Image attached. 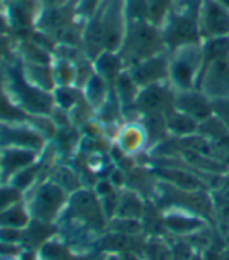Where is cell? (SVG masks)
Returning a JSON list of instances; mask_svg holds the SVG:
<instances>
[{
	"label": "cell",
	"instance_id": "obj_1",
	"mask_svg": "<svg viewBox=\"0 0 229 260\" xmlns=\"http://www.w3.org/2000/svg\"><path fill=\"white\" fill-rule=\"evenodd\" d=\"M123 0H105L100 10L86 20L81 50L89 59H95L105 50L119 52L126 31Z\"/></svg>",
	"mask_w": 229,
	"mask_h": 260
},
{
	"label": "cell",
	"instance_id": "obj_2",
	"mask_svg": "<svg viewBox=\"0 0 229 260\" xmlns=\"http://www.w3.org/2000/svg\"><path fill=\"white\" fill-rule=\"evenodd\" d=\"M5 89L11 100L30 115H50L55 109L53 92H45L31 84L22 70V62L16 56L4 70Z\"/></svg>",
	"mask_w": 229,
	"mask_h": 260
},
{
	"label": "cell",
	"instance_id": "obj_3",
	"mask_svg": "<svg viewBox=\"0 0 229 260\" xmlns=\"http://www.w3.org/2000/svg\"><path fill=\"white\" fill-rule=\"evenodd\" d=\"M169 52L162 30L150 20L128 22L123 42L119 49V55L125 64V69L156 56L159 53Z\"/></svg>",
	"mask_w": 229,
	"mask_h": 260
},
{
	"label": "cell",
	"instance_id": "obj_4",
	"mask_svg": "<svg viewBox=\"0 0 229 260\" xmlns=\"http://www.w3.org/2000/svg\"><path fill=\"white\" fill-rule=\"evenodd\" d=\"M201 0H176L164 19L161 30L167 50L201 42L198 30V5Z\"/></svg>",
	"mask_w": 229,
	"mask_h": 260
},
{
	"label": "cell",
	"instance_id": "obj_5",
	"mask_svg": "<svg viewBox=\"0 0 229 260\" xmlns=\"http://www.w3.org/2000/svg\"><path fill=\"white\" fill-rule=\"evenodd\" d=\"M204 66L203 45L189 44L169 52V83L178 90L197 89Z\"/></svg>",
	"mask_w": 229,
	"mask_h": 260
},
{
	"label": "cell",
	"instance_id": "obj_6",
	"mask_svg": "<svg viewBox=\"0 0 229 260\" xmlns=\"http://www.w3.org/2000/svg\"><path fill=\"white\" fill-rule=\"evenodd\" d=\"M69 195L52 179H42L25 193V203L33 220L56 224L67 206Z\"/></svg>",
	"mask_w": 229,
	"mask_h": 260
},
{
	"label": "cell",
	"instance_id": "obj_7",
	"mask_svg": "<svg viewBox=\"0 0 229 260\" xmlns=\"http://www.w3.org/2000/svg\"><path fill=\"white\" fill-rule=\"evenodd\" d=\"M175 95L176 90L169 81L142 87L129 112H134L136 120H139L144 115H166L172 109H175Z\"/></svg>",
	"mask_w": 229,
	"mask_h": 260
},
{
	"label": "cell",
	"instance_id": "obj_8",
	"mask_svg": "<svg viewBox=\"0 0 229 260\" xmlns=\"http://www.w3.org/2000/svg\"><path fill=\"white\" fill-rule=\"evenodd\" d=\"M201 41L229 38V8L220 0H201L198 5Z\"/></svg>",
	"mask_w": 229,
	"mask_h": 260
},
{
	"label": "cell",
	"instance_id": "obj_9",
	"mask_svg": "<svg viewBox=\"0 0 229 260\" xmlns=\"http://www.w3.org/2000/svg\"><path fill=\"white\" fill-rule=\"evenodd\" d=\"M49 140L28 122L7 123L0 122V148L16 147L44 153Z\"/></svg>",
	"mask_w": 229,
	"mask_h": 260
},
{
	"label": "cell",
	"instance_id": "obj_10",
	"mask_svg": "<svg viewBox=\"0 0 229 260\" xmlns=\"http://www.w3.org/2000/svg\"><path fill=\"white\" fill-rule=\"evenodd\" d=\"M197 89L211 100L229 97V56L217 58L203 66Z\"/></svg>",
	"mask_w": 229,
	"mask_h": 260
},
{
	"label": "cell",
	"instance_id": "obj_11",
	"mask_svg": "<svg viewBox=\"0 0 229 260\" xmlns=\"http://www.w3.org/2000/svg\"><path fill=\"white\" fill-rule=\"evenodd\" d=\"M112 144L125 157L139 156L150 150L148 133L141 120H123L112 137Z\"/></svg>",
	"mask_w": 229,
	"mask_h": 260
},
{
	"label": "cell",
	"instance_id": "obj_12",
	"mask_svg": "<svg viewBox=\"0 0 229 260\" xmlns=\"http://www.w3.org/2000/svg\"><path fill=\"white\" fill-rule=\"evenodd\" d=\"M136 84L142 87L169 81V52L159 53L126 69Z\"/></svg>",
	"mask_w": 229,
	"mask_h": 260
},
{
	"label": "cell",
	"instance_id": "obj_13",
	"mask_svg": "<svg viewBox=\"0 0 229 260\" xmlns=\"http://www.w3.org/2000/svg\"><path fill=\"white\" fill-rule=\"evenodd\" d=\"M41 156L42 153L27 148H0V181H2V184H10L17 173L38 162Z\"/></svg>",
	"mask_w": 229,
	"mask_h": 260
},
{
	"label": "cell",
	"instance_id": "obj_14",
	"mask_svg": "<svg viewBox=\"0 0 229 260\" xmlns=\"http://www.w3.org/2000/svg\"><path fill=\"white\" fill-rule=\"evenodd\" d=\"M175 109L201 123L212 117V100L200 89L178 90L175 95Z\"/></svg>",
	"mask_w": 229,
	"mask_h": 260
},
{
	"label": "cell",
	"instance_id": "obj_15",
	"mask_svg": "<svg viewBox=\"0 0 229 260\" xmlns=\"http://www.w3.org/2000/svg\"><path fill=\"white\" fill-rule=\"evenodd\" d=\"M162 223L167 231L175 234L176 237H182V239L198 234L206 228V221L201 217L193 214L192 210H186V209H172L164 212Z\"/></svg>",
	"mask_w": 229,
	"mask_h": 260
},
{
	"label": "cell",
	"instance_id": "obj_16",
	"mask_svg": "<svg viewBox=\"0 0 229 260\" xmlns=\"http://www.w3.org/2000/svg\"><path fill=\"white\" fill-rule=\"evenodd\" d=\"M16 56L24 64H52L53 53L31 36L16 39Z\"/></svg>",
	"mask_w": 229,
	"mask_h": 260
},
{
	"label": "cell",
	"instance_id": "obj_17",
	"mask_svg": "<svg viewBox=\"0 0 229 260\" xmlns=\"http://www.w3.org/2000/svg\"><path fill=\"white\" fill-rule=\"evenodd\" d=\"M157 176H161L166 184H169L173 188L182 192H201L204 188L203 179H200L197 175L186 172V170H179L173 167H166L157 170Z\"/></svg>",
	"mask_w": 229,
	"mask_h": 260
},
{
	"label": "cell",
	"instance_id": "obj_18",
	"mask_svg": "<svg viewBox=\"0 0 229 260\" xmlns=\"http://www.w3.org/2000/svg\"><path fill=\"white\" fill-rule=\"evenodd\" d=\"M50 147L55 150L58 157H71L75 151L80 150L81 144V134L77 126H66V128H58L55 137L49 142Z\"/></svg>",
	"mask_w": 229,
	"mask_h": 260
},
{
	"label": "cell",
	"instance_id": "obj_19",
	"mask_svg": "<svg viewBox=\"0 0 229 260\" xmlns=\"http://www.w3.org/2000/svg\"><path fill=\"white\" fill-rule=\"evenodd\" d=\"M112 92L116 99L119 100L120 106H122V112L123 115L126 112H129L137 100V95H139L141 87L136 84V81L131 78V75L128 74V70L125 69L123 72L119 75V78L116 80L112 86Z\"/></svg>",
	"mask_w": 229,
	"mask_h": 260
},
{
	"label": "cell",
	"instance_id": "obj_20",
	"mask_svg": "<svg viewBox=\"0 0 229 260\" xmlns=\"http://www.w3.org/2000/svg\"><path fill=\"white\" fill-rule=\"evenodd\" d=\"M95 72L106 80V83L112 87L119 75L125 70V64L119 55V52H108L105 50L94 59Z\"/></svg>",
	"mask_w": 229,
	"mask_h": 260
},
{
	"label": "cell",
	"instance_id": "obj_21",
	"mask_svg": "<svg viewBox=\"0 0 229 260\" xmlns=\"http://www.w3.org/2000/svg\"><path fill=\"white\" fill-rule=\"evenodd\" d=\"M58 235V226L50 223H42L38 220H31V223L24 229V245L25 248L41 249L50 239Z\"/></svg>",
	"mask_w": 229,
	"mask_h": 260
},
{
	"label": "cell",
	"instance_id": "obj_22",
	"mask_svg": "<svg viewBox=\"0 0 229 260\" xmlns=\"http://www.w3.org/2000/svg\"><path fill=\"white\" fill-rule=\"evenodd\" d=\"M81 90H83V95H84L86 102L95 112L109 100L111 93H112V87L97 72L87 80V83L83 86Z\"/></svg>",
	"mask_w": 229,
	"mask_h": 260
},
{
	"label": "cell",
	"instance_id": "obj_23",
	"mask_svg": "<svg viewBox=\"0 0 229 260\" xmlns=\"http://www.w3.org/2000/svg\"><path fill=\"white\" fill-rule=\"evenodd\" d=\"M166 125L169 134L176 139H184L198 134V128H200V122L179 112L178 109H172L169 114H166Z\"/></svg>",
	"mask_w": 229,
	"mask_h": 260
},
{
	"label": "cell",
	"instance_id": "obj_24",
	"mask_svg": "<svg viewBox=\"0 0 229 260\" xmlns=\"http://www.w3.org/2000/svg\"><path fill=\"white\" fill-rule=\"evenodd\" d=\"M144 212H145V207H144V201H142L141 195L136 190H133V188H128V187L122 188L120 197H119V206H117L116 217L142 220Z\"/></svg>",
	"mask_w": 229,
	"mask_h": 260
},
{
	"label": "cell",
	"instance_id": "obj_25",
	"mask_svg": "<svg viewBox=\"0 0 229 260\" xmlns=\"http://www.w3.org/2000/svg\"><path fill=\"white\" fill-rule=\"evenodd\" d=\"M4 70V69H2ZM0 70V122L7 123H17V122H28L31 120V115L27 114L24 109H20L10 97V93L5 89L4 74Z\"/></svg>",
	"mask_w": 229,
	"mask_h": 260
},
{
	"label": "cell",
	"instance_id": "obj_26",
	"mask_svg": "<svg viewBox=\"0 0 229 260\" xmlns=\"http://www.w3.org/2000/svg\"><path fill=\"white\" fill-rule=\"evenodd\" d=\"M22 70H24V75L27 77V80L36 87L45 92H53L56 89L52 64H24L22 62Z\"/></svg>",
	"mask_w": 229,
	"mask_h": 260
},
{
	"label": "cell",
	"instance_id": "obj_27",
	"mask_svg": "<svg viewBox=\"0 0 229 260\" xmlns=\"http://www.w3.org/2000/svg\"><path fill=\"white\" fill-rule=\"evenodd\" d=\"M49 179H52L59 187H62L69 195H72L74 192L84 187L81 181V175L77 170H74L71 165L59 164V162H56L52 167L49 173Z\"/></svg>",
	"mask_w": 229,
	"mask_h": 260
},
{
	"label": "cell",
	"instance_id": "obj_28",
	"mask_svg": "<svg viewBox=\"0 0 229 260\" xmlns=\"http://www.w3.org/2000/svg\"><path fill=\"white\" fill-rule=\"evenodd\" d=\"M31 214L28 210V206L24 201H20L10 209L4 210L0 214V226H10V228H17V229H25L31 223Z\"/></svg>",
	"mask_w": 229,
	"mask_h": 260
},
{
	"label": "cell",
	"instance_id": "obj_29",
	"mask_svg": "<svg viewBox=\"0 0 229 260\" xmlns=\"http://www.w3.org/2000/svg\"><path fill=\"white\" fill-rule=\"evenodd\" d=\"M53 77L56 87H77V66L74 61L64 58H53Z\"/></svg>",
	"mask_w": 229,
	"mask_h": 260
},
{
	"label": "cell",
	"instance_id": "obj_30",
	"mask_svg": "<svg viewBox=\"0 0 229 260\" xmlns=\"http://www.w3.org/2000/svg\"><path fill=\"white\" fill-rule=\"evenodd\" d=\"M142 255L144 260H173L172 243L159 235H151L145 240Z\"/></svg>",
	"mask_w": 229,
	"mask_h": 260
},
{
	"label": "cell",
	"instance_id": "obj_31",
	"mask_svg": "<svg viewBox=\"0 0 229 260\" xmlns=\"http://www.w3.org/2000/svg\"><path fill=\"white\" fill-rule=\"evenodd\" d=\"M84 99L83 90L71 86V87H56L53 90V100H55V106L59 109H64L67 112H71L81 100Z\"/></svg>",
	"mask_w": 229,
	"mask_h": 260
},
{
	"label": "cell",
	"instance_id": "obj_32",
	"mask_svg": "<svg viewBox=\"0 0 229 260\" xmlns=\"http://www.w3.org/2000/svg\"><path fill=\"white\" fill-rule=\"evenodd\" d=\"M108 232L114 234H122V235H141L144 231L142 220H133V218H120V217H114L108 221Z\"/></svg>",
	"mask_w": 229,
	"mask_h": 260
},
{
	"label": "cell",
	"instance_id": "obj_33",
	"mask_svg": "<svg viewBox=\"0 0 229 260\" xmlns=\"http://www.w3.org/2000/svg\"><path fill=\"white\" fill-rule=\"evenodd\" d=\"M176 0H148V19L154 25H162L169 11L173 8Z\"/></svg>",
	"mask_w": 229,
	"mask_h": 260
},
{
	"label": "cell",
	"instance_id": "obj_34",
	"mask_svg": "<svg viewBox=\"0 0 229 260\" xmlns=\"http://www.w3.org/2000/svg\"><path fill=\"white\" fill-rule=\"evenodd\" d=\"M126 22H139L148 19V0H123Z\"/></svg>",
	"mask_w": 229,
	"mask_h": 260
},
{
	"label": "cell",
	"instance_id": "obj_35",
	"mask_svg": "<svg viewBox=\"0 0 229 260\" xmlns=\"http://www.w3.org/2000/svg\"><path fill=\"white\" fill-rule=\"evenodd\" d=\"M24 200H25V193H22L14 185L0 184V214Z\"/></svg>",
	"mask_w": 229,
	"mask_h": 260
},
{
	"label": "cell",
	"instance_id": "obj_36",
	"mask_svg": "<svg viewBox=\"0 0 229 260\" xmlns=\"http://www.w3.org/2000/svg\"><path fill=\"white\" fill-rule=\"evenodd\" d=\"M16 58V38L10 33H0V70Z\"/></svg>",
	"mask_w": 229,
	"mask_h": 260
},
{
	"label": "cell",
	"instance_id": "obj_37",
	"mask_svg": "<svg viewBox=\"0 0 229 260\" xmlns=\"http://www.w3.org/2000/svg\"><path fill=\"white\" fill-rule=\"evenodd\" d=\"M105 4V0H77V10L83 20H87L92 17L100 7Z\"/></svg>",
	"mask_w": 229,
	"mask_h": 260
},
{
	"label": "cell",
	"instance_id": "obj_38",
	"mask_svg": "<svg viewBox=\"0 0 229 260\" xmlns=\"http://www.w3.org/2000/svg\"><path fill=\"white\" fill-rule=\"evenodd\" d=\"M0 242L11 243V245H22V242H24V229L0 226Z\"/></svg>",
	"mask_w": 229,
	"mask_h": 260
},
{
	"label": "cell",
	"instance_id": "obj_39",
	"mask_svg": "<svg viewBox=\"0 0 229 260\" xmlns=\"http://www.w3.org/2000/svg\"><path fill=\"white\" fill-rule=\"evenodd\" d=\"M212 115L217 117L226 128H229V97L212 100Z\"/></svg>",
	"mask_w": 229,
	"mask_h": 260
},
{
	"label": "cell",
	"instance_id": "obj_40",
	"mask_svg": "<svg viewBox=\"0 0 229 260\" xmlns=\"http://www.w3.org/2000/svg\"><path fill=\"white\" fill-rule=\"evenodd\" d=\"M22 249H24V246H22V245H11V243H2V242H0V255L17 257Z\"/></svg>",
	"mask_w": 229,
	"mask_h": 260
},
{
	"label": "cell",
	"instance_id": "obj_41",
	"mask_svg": "<svg viewBox=\"0 0 229 260\" xmlns=\"http://www.w3.org/2000/svg\"><path fill=\"white\" fill-rule=\"evenodd\" d=\"M17 260H42V255H41L39 249L24 246V249H22L20 254L17 255Z\"/></svg>",
	"mask_w": 229,
	"mask_h": 260
},
{
	"label": "cell",
	"instance_id": "obj_42",
	"mask_svg": "<svg viewBox=\"0 0 229 260\" xmlns=\"http://www.w3.org/2000/svg\"><path fill=\"white\" fill-rule=\"evenodd\" d=\"M69 2H72V0H38V5H39V10H42V8L61 7V5H66Z\"/></svg>",
	"mask_w": 229,
	"mask_h": 260
},
{
	"label": "cell",
	"instance_id": "obj_43",
	"mask_svg": "<svg viewBox=\"0 0 229 260\" xmlns=\"http://www.w3.org/2000/svg\"><path fill=\"white\" fill-rule=\"evenodd\" d=\"M119 255H120L122 260H144V255H141V252L131 251V249L122 251V252H119Z\"/></svg>",
	"mask_w": 229,
	"mask_h": 260
},
{
	"label": "cell",
	"instance_id": "obj_44",
	"mask_svg": "<svg viewBox=\"0 0 229 260\" xmlns=\"http://www.w3.org/2000/svg\"><path fill=\"white\" fill-rule=\"evenodd\" d=\"M0 33H10V27L7 23V19H5V14H4L2 8H0Z\"/></svg>",
	"mask_w": 229,
	"mask_h": 260
},
{
	"label": "cell",
	"instance_id": "obj_45",
	"mask_svg": "<svg viewBox=\"0 0 229 260\" xmlns=\"http://www.w3.org/2000/svg\"><path fill=\"white\" fill-rule=\"evenodd\" d=\"M2 2H17V4H27V5H33V7H38V0H2Z\"/></svg>",
	"mask_w": 229,
	"mask_h": 260
},
{
	"label": "cell",
	"instance_id": "obj_46",
	"mask_svg": "<svg viewBox=\"0 0 229 260\" xmlns=\"http://www.w3.org/2000/svg\"><path fill=\"white\" fill-rule=\"evenodd\" d=\"M102 260H122L119 252H105Z\"/></svg>",
	"mask_w": 229,
	"mask_h": 260
},
{
	"label": "cell",
	"instance_id": "obj_47",
	"mask_svg": "<svg viewBox=\"0 0 229 260\" xmlns=\"http://www.w3.org/2000/svg\"><path fill=\"white\" fill-rule=\"evenodd\" d=\"M0 260H17V257H7V255H0Z\"/></svg>",
	"mask_w": 229,
	"mask_h": 260
},
{
	"label": "cell",
	"instance_id": "obj_48",
	"mask_svg": "<svg viewBox=\"0 0 229 260\" xmlns=\"http://www.w3.org/2000/svg\"><path fill=\"white\" fill-rule=\"evenodd\" d=\"M2 4H4V2H2V0H0V8H2Z\"/></svg>",
	"mask_w": 229,
	"mask_h": 260
},
{
	"label": "cell",
	"instance_id": "obj_49",
	"mask_svg": "<svg viewBox=\"0 0 229 260\" xmlns=\"http://www.w3.org/2000/svg\"><path fill=\"white\" fill-rule=\"evenodd\" d=\"M0 184H2V181H0Z\"/></svg>",
	"mask_w": 229,
	"mask_h": 260
}]
</instances>
